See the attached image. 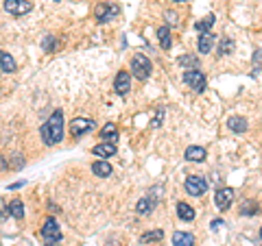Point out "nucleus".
Listing matches in <instances>:
<instances>
[{
	"label": "nucleus",
	"instance_id": "72a5a7b5",
	"mask_svg": "<svg viewBox=\"0 0 262 246\" xmlns=\"http://www.w3.org/2000/svg\"><path fill=\"white\" fill-rule=\"evenodd\" d=\"M172 2H186V0H172Z\"/></svg>",
	"mask_w": 262,
	"mask_h": 246
},
{
	"label": "nucleus",
	"instance_id": "a211bd4d",
	"mask_svg": "<svg viewBox=\"0 0 262 246\" xmlns=\"http://www.w3.org/2000/svg\"><path fill=\"white\" fill-rule=\"evenodd\" d=\"M199 52L201 55H208V52L212 50V46H214V35L212 33H201V37H199Z\"/></svg>",
	"mask_w": 262,
	"mask_h": 246
},
{
	"label": "nucleus",
	"instance_id": "7c9ffc66",
	"mask_svg": "<svg viewBox=\"0 0 262 246\" xmlns=\"http://www.w3.org/2000/svg\"><path fill=\"white\" fill-rule=\"evenodd\" d=\"M218 227H223V220H221V218L212 220V229H218Z\"/></svg>",
	"mask_w": 262,
	"mask_h": 246
},
{
	"label": "nucleus",
	"instance_id": "c9c22d12",
	"mask_svg": "<svg viewBox=\"0 0 262 246\" xmlns=\"http://www.w3.org/2000/svg\"><path fill=\"white\" fill-rule=\"evenodd\" d=\"M260 238H262V229H260Z\"/></svg>",
	"mask_w": 262,
	"mask_h": 246
},
{
	"label": "nucleus",
	"instance_id": "f257e3e1",
	"mask_svg": "<svg viewBox=\"0 0 262 246\" xmlns=\"http://www.w3.org/2000/svg\"><path fill=\"white\" fill-rule=\"evenodd\" d=\"M40 135H42V140H44L46 146H55V144H59L64 140V113H62V109L50 113V118L46 120V124L40 129Z\"/></svg>",
	"mask_w": 262,
	"mask_h": 246
},
{
	"label": "nucleus",
	"instance_id": "cd10ccee",
	"mask_svg": "<svg viewBox=\"0 0 262 246\" xmlns=\"http://www.w3.org/2000/svg\"><path fill=\"white\" fill-rule=\"evenodd\" d=\"M42 48H44L46 52H52V50H55V37H52V35H48V37L42 41Z\"/></svg>",
	"mask_w": 262,
	"mask_h": 246
},
{
	"label": "nucleus",
	"instance_id": "4468645a",
	"mask_svg": "<svg viewBox=\"0 0 262 246\" xmlns=\"http://www.w3.org/2000/svg\"><path fill=\"white\" fill-rule=\"evenodd\" d=\"M156 201H158V196H144V199H140L138 201V205H136V212L142 214V216H146V214H151L153 212V207H156Z\"/></svg>",
	"mask_w": 262,
	"mask_h": 246
},
{
	"label": "nucleus",
	"instance_id": "2f4dec72",
	"mask_svg": "<svg viewBox=\"0 0 262 246\" xmlns=\"http://www.w3.org/2000/svg\"><path fill=\"white\" fill-rule=\"evenodd\" d=\"M22 185H24V181H18V183H11V185H9V190H18V188H22Z\"/></svg>",
	"mask_w": 262,
	"mask_h": 246
},
{
	"label": "nucleus",
	"instance_id": "f3484780",
	"mask_svg": "<svg viewBox=\"0 0 262 246\" xmlns=\"http://www.w3.org/2000/svg\"><path fill=\"white\" fill-rule=\"evenodd\" d=\"M177 216L184 220V223H192L194 220V209L188 205V203H177Z\"/></svg>",
	"mask_w": 262,
	"mask_h": 246
},
{
	"label": "nucleus",
	"instance_id": "4be33fe9",
	"mask_svg": "<svg viewBox=\"0 0 262 246\" xmlns=\"http://www.w3.org/2000/svg\"><path fill=\"white\" fill-rule=\"evenodd\" d=\"M9 216H14L16 220H22L24 218V205H22V201H11L9 203Z\"/></svg>",
	"mask_w": 262,
	"mask_h": 246
},
{
	"label": "nucleus",
	"instance_id": "ddd939ff",
	"mask_svg": "<svg viewBox=\"0 0 262 246\" xmlns=\"http://www.w3.org/2000/svg\"><path fill=\"white\" fill-rule=\"evenodd\" d=\"M112 170H114V168H112V164H110V161H105V159L94 161V164H92V172L96 177H100V179H107L112 175Z\"/></svg>",
	"mask_w": 262,
	"mask_h": 246
},
{
	"label": "nucleus",
	"instance_id": "412c9836",
	"mask_svg": "<svg viewBox=\"0 0 262 246\" xmlns=\"http://www.w3.org/2000/svg\"><path fill=\"white\" fill-rule=\"evenodd\" d=\"M100 137H103L105 142H116L118 140V129H116V124H105L103 129H100Z\"/></svg>",
	"mask_w": 262,
	"mask_h": 246
},
{
	"label": "nucleus",
	"instance_id": "aec40b11",
	"mask_svg": "<svg viewBox=\"0 0 262 246\" xmlns=\"http://www.w3.org/2000/svg\"><path fill=\"white\" fill-rule=\"evenodd\" d=\"M158 37H160V46H162L164 50H168V48L172 46L170 28H168V26H160V28H158Z\"/></svg>",
	"mask_w": 262,
	"mask_h": 246
},
{
	"label": "nucleus",
	"instance_id": "f03ea898",
	"mask_svg": "<svg viewBox=\"0 0 262 246\" xmlns=\"http://www.w3.org/2000/svg\"><path fill=\"white\" fill-rule=\"evenodd\" d=\"M42 242H44V246H57L59 242H62V229H59L57 220L52 218H46L44 220V227H42Z\"/></svg>",
	"mask_w": 262,
	"mask_h": 246
},
{
	"label": "nucleus",
	"instance_id": "393cba45",
	"mask_svg": "<svg viewBox=\"0 0 262 246\" xmlns=\"http://www.w3.org/2000/svg\"><path fill=\"white\" fill-rule=\"evenodd\" d=\"M164 238V231L162 229H156V231H146V233H142V242H160V240Z\"/></svg>",
	"mask_w": 262,
	"mask_h": 246
},
{
	"label": "nucleus",
	"instance_id": "9b49d317",
	"mask_svg": "<svg viewBox=\"0 0 262 246\" xmlns=\"http://www.w3.org/2000/svg\"><path fill=\"white\" fill-rule=\"evenodd\" d=\"M92 153L96 155L100 159H110L116 155V144L114 142H103V144H96V146L92 148Z\"/></svg>",
	"mask_w": 262,
	"mask_h": 246
},
{
	"label": "nucleus",
	"instance_id": "7ed1b4c3",
	"mask_svg": "<svg viewBox=\"0 0 262 246\" xmlns=\"http://www.w3.org/2000/svg\"><path fill=\"white\" fill-rule=\"evenodd\" d=\"M151 70H153V65L148 61V57L140 55V52L131 57V74L138 81H146L148 76H151Z\"/></svg>",
	"mask_w": 262,
	"mask_h": 246
},
{
	"label": "nucleus",
	"instance_id": "2eb2a0df",
	"mask_svg": "<svg viewBox=\"0 0 262 246\" xmlns=\"http://www.w3.org/2000/svg\"><path fill=\"white\" fill-rule=\"evenodd\" d=\"M228 127L234 131V133H245V131L249 129V127H247V120L242 118V116H232V118L228 120Z\"/></svg>",
	"mask_w": 262,
	"mask_h": 246
},
{
	"label": "nucleus",
	"instance_id": "c85d7f7f",
	"mask_svg": "<svg viewBox=\"0 0 262 246\" xmlns=\"http://www.w3.org/2000/svg\"><path fill=\"white\" fill-rule=\"evenodd\" d=\"M162 120H164V109H162V107H160V109L156 111V118H153V122H151V127H160V124H162Z\"/></svg>",
	"mask_w": 262,
	"mask_h": 246
},
{
	"label": "nucleus",
	"instance_id": "423d86ee",
	"mask_svg": "<svg viewBox=\"0 0 262 246\" xmlns=\"http://www.w3.org/2000/svg\"><path fill=\"white\" fill-rule=\"evenodd\" d=\"M208 190V181L206 177H199V175H192L186 179V192L190 196H204Z\"/></svg>",
	"mask_w": 262,
	"mask_h": 246
},
{
	"label": "nucleus",
	"instance_id": "f704fd0d",
	"mask_svg": "<svg viewBox=\"0 0 262 246\" xmlns=\"http://www.w3.org/2000/svg\"><path fill=\"white\" fill-rule=\"evenodd\" d=\"M0 61H2V50H0Z\"/></svg>",
	"mask_w": 262,
	"mask_h": 246
},
{
	"label": "nucleus",
	"instance_id": "a878e982",
	"mask_svg": "<svg viewBox=\"0 0 262 246\" xmlns=\"http://www.w3.org/2000/svg\"><path fill=\"white\" fill-rule=\"evenodd\" d=\"M180 65H188L190 70H199V57L196 55H184V57H180Z\"/></svg>",
	"mask_w": 262,
	"mask_h": 246
},
{
	"label": "nucleus",
	"instance_id": "20e7f679",
	"mask_svg": "<svg viewBox=\"0 0 262 246\" xmlns=\"http://www.w3.org/2000/svg\"><path fill=\"white\" fill-rule=\"evenodd\" d=\"M184 83H186L190 89L199 92V94L208 87V79H206V74L201 70H186L184 72Z\"/></svg>",
	"mask_w": 262,
	"mask_h": 246
},
{
	"label": "nucleus",
	"instance_id": "b1692460",
	"mask_svg": "<svg viewBox=\"0 0 262 246\" xmlns=\"http://www.w3.org/2000/svg\"><path fill=\"white\" fill-rule=\"evenodd\" d=\"M240 214L242 216H256V214H260V205L254 201H245L240 205Z\"/></svg>",
	"mask_w": 262,
	"mask_h": 246
},
{
	"label": "nucleus",
	"instance_id": "9d476101",
	"mask_svg": "<svg viewBox=\"0 0 262 246\" xmlns=\"http://www.w3.org/2000/svg\"><path fill=\"white\" fill-rule=\"evenodd\" d=\"M114 89H116V94L118 96H124L131 89V74L129 72H124V70H120L116 74V79H114Z\"/></svg>",
	"mask_w": 262,
	"mask_h": 246
},
{
	"label": "nucleus",
	"instance_id": "6e6552de",
	"mask_svg": "<svg viewBox=\"0 0 262 246\" xmlns=\"http://www.w3.org/2000/svg\"><path fill=\"white\" fill-rule=\"evenodd\" d=\"M92 129H94V120L90 118H74L70 122V133H72V137H81V135L90 133Z\"/></svg>",
	"mask_w": 262,
	"mask_h": 246
},
{
	"label": "nucleus",
	"instance_id": "dca6fc26",
	"mask_svg": "<svg viewBox=\"0 0 262 246\" xmlns=\"http://www.w3.org/2000/svg\"><path fill=\"white\" fill-rule=\"evenodd\" d=\"M206 157H208L206 148H201V146H188L186 148V159L188 161H206Z\"/></svg>",
	"mask_w": 262,
	"mask_h": 246
},
{
	"label": "nucleus",
	"instance_id": "c756f323",
	"mask_svg": "<svg viewBox=\"0 0 262 246\" xmlns=\"http://www.w3.org/2000/svg\"><path fill=\"white\" fill-rule=\"evenodd\" d=\"M4 212H9V205L4 207V201H0V220H2L4 216H7V214H4Z\"/></svg>",
	"mask_w": 262,
	"mask_h": 246
},
{
	"label": "nucleus",
	"instance_id": "5701e85b",
	"mask_svg": "<svg viewBox=\"0 0 262 246\" xmlns=\"http://www.w3.org/2000/svg\"><path fill=\"white\" fill-rule=\"evenodd\" d=\"M214 20H216V17H214V15L210 13V15H206L204 20L196 22V24H194V28H196L199 33H210V28L214 26Z\"/></svg>",
	"mask_w": 262,
	"mask_h": 246
},
{
	"label": "nucleus",
	"instance_id": "0eeeda50",
	"mask_svg": "<svg viewBox=\"0 0 262 246\" xmlns=\"http://www.w3.org/2000/svg\"><path fill=\"white\" fill-rule=\"evenodd\" d=\"M4 11L11 15H26L33 11V2H28V0H7Z\"/></svg>",
	"mask_w": 262,
	"mask_h": 246
},
{
	"label": "nucleus",
	"instance_id": "473e14b6",
	"mask_svg": "<svg viewBox=\"0 0 262 246\" xmlns=\"http://www.w3.org/2000/svg\"><path fill=\"white\" fill-rule=\"evenodd\" d=\"M175 17H177V15H175V13H172V11H168V22H170V24H175V22H177V20H175Z\"/></svg>",
	"mask_w": 262,
	"mask_h": 246
},
{
	"label": "nucleus",
	"instance_id": "6ab92c4d",
	"mask_svg": "<svg viewBox=\"0 0 262 246\" xmlns=\"http://www.w3.org/2000/svg\"><path fill=\"white\" fill-rule=\"evenodd\" d=\"M0 70L7 72V74H14V72L18 70V63L16 59L9 55V52H2V61H0Z\"/></svg>",
	"mask_w": 262,
	"mask_h": 246
},
{
	"label": "nucleus",
	"instance_id": "f8f14e48",
	"mask_svg": "<svg viewBox=\"0 0 262 246\" xmlns=\"http://www.w3.org/2000/svg\"><path fill=\"white\" fill-rule=\"evenodd\" d=\"M172 246H194V236L188 231H175L172 233Z\"/></svg>",
	"mask_w": 262,
	"mask_h": 246
},
{
	"label": "nucleus",
	"instance_id": "1a4fd4ad",
	"mask_svg": "<svg viewBox=\"0 0 262 246\" xmlns=\"http://www.w3.org/2000/svg\"><path fill=\"white\" fill-rule=\"evenodd\" d=\"M232 203H234V190H232V188H221V190H216V194H214V205L221 209V212L230 209Z\"/></svg>",
	"mask_w": 262,
	"mask_h": 246
},
{
	"label": "nucleus",
	"instance_id": "39448f33",
	"mask_svg": "<svg viewBox=\"0 0 262 246\" xmlns=\"http://www.w3.org/2000/svg\"><path fill=\"white\" fill-rule=\"evenodd\" d=\"M120 13V9H118V4H96V9H94V17H96V22L105 24L110 20H114V17Z\"/></svg>",
	"mask_w": 262,
	"mask_h": 246
},
{
	"label": "nucleus",
	"instance_id": "bb28decb",
	"mask_svg": "<svg viewBox=\"0 0 262 246\" xmlns=\"http://www.w3.org/2000/svg\"><path fill=\"white\" fill-rule=\"evenodd\" d=\"M232 48H234V41H232L230 37H223L221 41H218V55H230L232 52Z\"/></svg>",
	"mask_w": 262,
	"mask_h": 246
}]
</instances>
